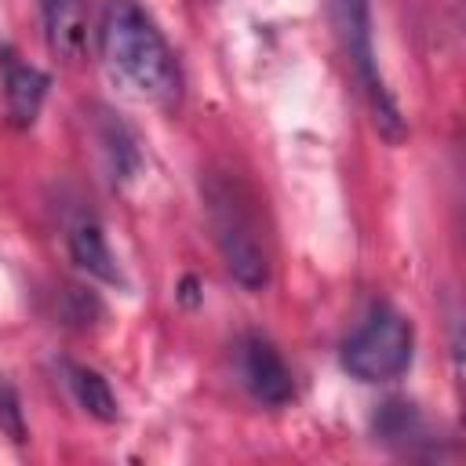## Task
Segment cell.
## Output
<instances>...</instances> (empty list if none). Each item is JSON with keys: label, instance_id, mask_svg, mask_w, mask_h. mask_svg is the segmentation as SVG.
<instances>
[{"label": "cell", "instance_id": "ba28073f", "mask_svg": "<svg viewBox=\"0 0 466 466\" xmlns=\"http://www.w3.org/2000/svg\"><path fill=\"white\" fill-rule=\"evenodd\" d=\"M44 95H47V76L36 66L7 62V69H4V106H7L11 124L29 127L40 116Z\"/></svg>", "mask_w": 466, "mask_h": 466}, {"label": "cell", "instance_id": "9c48e42d", "mask_svg": "<svg viewBox=\"0 0 466 466\" xmlns=\"http://www.w3.org/2000/svg\"><path fill=\"white\" fill-rule=\"evenodd\" d=\"M95 142L106 157V167L113 178H131L138 171V142L124 120H116L109 109H98L95 120Z\"/></svg>", "mask_w": 466, "mask_h": 466}, {"label": "cell", "instance_id": "6da1fadb", "mask_svg": "<svg viewBox=\"0 0 466 466\" xmlns=\"http://www.w3.org/2000/svg\"><path fill=\"white\" fill-rule=\"evenodd\" d=\"M102 62L109 76L138 102L175 106L182 95V73L160 25L138 0H106L102 11Z\"/></svg>", "mask_w": 466, "mask_h": 466}, {"label": "cell", "instance_id": "52a82bcc", "mask_svg": "<svg viewBox=\"0 0 466 466\" xmlns=\"http://www.w3.org/2000/svg\"><path fill=\"white\" fill-rule=\"evenodd\" d=\"M40 18H44L47 47L58 58H66V62L84 58V47H87V0H40Z\"/></svg>", "mask_w": 466, "mask_h": 466}, {"label": "cell", "instance_id": "7a4b0ae2", "mask_svg": "<svg viewBox=\"0 0 466 466\" xmlns=\"http://www.w3.org/2000/svg\"><path fill=\"white\" fill-rule=\"evenodd\" d=\"M200 189H204L215 244H218L222 262L233 273V280L244 284L248 291L266 288L269 284V248H266L251 193L229 171H208Z\"/></svg>", "mask_w": 466, "mask_h": 466}, {"label": "cell", "instance_id": "8992f818", "mask_svg": "<svg viewBox=\"0 0 466 466\" xmlns=\"http://www.w3.org/2000/svg\"><path fill=\"white\" fill-rule=\"evenodd\" d=\"M66 248H69L73 262L87 277H98L106 284H120L124 280L120 277V266H116V255L109 251V240H106V233H102V226H98L95 215L80 211V215L69 218V226H66Z\"/></svg>", "mask_w": 466, "mask_h": 466}, {"label": "cell", "instance_id": "8fae6325", "mask_svg": "<svg viewBox=\"0 0 466 466\" xmlns=\"http://www.w3.org/2000/svg\"><path fill=\"white\" fill-rule=\"evenodd\" d=\"M0 426L15 437V441H22V411H18V400H15V393H11V386H4L0 382Z\"/></svg>", "mask_w": 466, "mask_h": 466}, {"label": "cell", "instance_id": "277c9868", "mask_svg": "<svg viewBox=\"0 0 466 466\" xmlns=\"http://www.w3.org/2000/svg\"><path fill=\"white\" fill-rule=\"evenodd\" d=\"M415 328L404 313L379 302L342 342V368L360 382H393L411 368Z\"/></svg>", "mask_w": 466, "mask_h": 466}, {"label": "cell", "instance_id": "3957f363", "mask_svg": "<svg viewBox=\"0 0 466 466\" xmlns=\"http://www.w3.org/2000/svg\"><path fill=\"white\" fill-rule=\"evenodd\" d=\"M328 15L335 25V36L342 44V55L357 76V87L364 95V106L371 113L375 131L386 142H404L408 120L379 69L375 58V36H371V0H328Z\"/></svg>", "mask_w": 466, "mask_h": 466}, {"label": "cell", "instance_id": "5b68a950", "mask_svg": "<svg viewBox=\"0 0 466 466\" xmlns=\"http://www.w3.org/2000/svg\"><path fill=\"white\" fill-rule=\"evenodd\" d=\"M237 368H240V379L248 386V393L258 400V404H269V408H280L295 397V379H291V368L284 364L280 350L262 339V335H248L237 350Z\"/></svg>", "mask_w": 466, "mask_h": 466}, {"label": "cell", "instance_id": "30bf717a", "mask_svg": "<svg viewBox=\"0 0 466 466\" xmlns=\"http://www.w3.org/2000/svg\"><path fill=\"white\" fill-rule=\"evenodd\" d=\"M62 375H66V386L73 393V400L98 422H113L116 419V397L109 390V382L95 371V368H84V364H62Z\"/></svg>", "mask_w": 466, "mask_h": 466}]
</instances>
